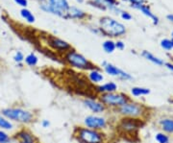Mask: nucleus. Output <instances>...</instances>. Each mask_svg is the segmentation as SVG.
<instances>
[{"mask_svg":"<svg viewBox=\"0 0 173 143\" xmlns=\"http://www.w3.org/2000/svg\"><path fill=\"white\" fill-rule=\"evenodd\" d=\"M73 137L79 143H105V133L88 127H75Z\"/></svg>","mask_w":173,"mask_h":143,"instance_id":"1","label":"nucleus"},{"mask_svg":"<svg viewBox=\"0 0 173 143\" xmlns=\"http://www.w3.org/2000/svg\"><path fill=\"white\" fill-rule=\"evenodd\" d=\"M148 108L145 107L143 104L137 103L130 101L123 106H121L118 109H116V111L122 116V117H131V118H140L144 119L145 115L148 112Z\"/></svg>","mask_w":173,"mask_h":143,"instance_id":"2","label":"nucleus"},{"mask_svg":"<svg viewBox=\"0 0 173 143\" xmlns=\"http://www.w3.org/2000/svg\"><path fill=\"white\" fill-rule=\"evenodd\" d=\"M2 115L6 118L22 124H30L35 121L34 112L21 108H7L1 111Z\"/></svg>","mask_w":173,"mask_h":143,"instance_id":"3","label":"nucleus"},{"mask_svg":"<svg viewBox=\"0 0 173 143\" xmlns=\"http://www.w3.org/2000/svg\"><path fill=\"white\" fill-rule=\"evenodd\" d=\"M98 100L105 105L106 108L110 109H118L124 104H126L132 99L129 97V95L123 92H112V93H103L100 94L98 97Z\"/></svg>","mask_w":173,"mask_h":143,"instance_id":"4","label":"nucleus"},{"mask_svg":"<svg viewBox=\"0 0 173 143\" xmlns=\"http://www.w3.org/2000/svg\"><path fill=\"white\" fill-rule=\"evenodd\" d=\"M66 60L71 66L78 69H82V70H93V69H96L93 63H90L83 55L77 53L75 51H68L66 55Z\"/></svg>","mask_w":173,"mask_h":143,"instance_id":"5","label":"nucleus"},{"mask_svg":"<svg viewBox=\"0 0 173 143\" xmlns=\"http://www.w3.org/2000/svg\"><path fill=\"white\" fill-rule=\"evenodd\" d=\"M145 125L143 119L140 118H131V117H122L119 119L118 128L120 132L127 135H134L137 133L140 129Z\"/></svg>","mask_w":173,"mask_h":143,"instance_id":"6","label":"nucleus"},{"mask_svg":"<svg viewBox=\"0 0 173 143\" xmlns=\"http://www.w3.org/2000/svg\"><path fill=\"white\" fill-rule=\"evenodd\" d=\"M101 29L104 33L111 37H118L123 35L126 30L123 24L118 22L116 20L110 18V17H104L100 21Z\"/></svg>","mask_w":173,"mask_h":143,"instance_id":"7","label":"nucleus"},{"mask_svg":"<svg viewBox=\"0 0 173 143\" xmlns=\"http://www.w3.org/2000/svg\"><path fill=\"white\" fill-rule=\"evenodd\" d=\"M41 8L46 12L63 15L69 9L67 0H49V5H42Z\"/></svg>","mask_w":173,"mask_h":143,"instance_id":"8","label":"nucleus"},{"mask_svg":"<svg viewBox=\"0 0 173 143\" xmlns=\"http://www.w3.org/2000/svg\"><path fill=\"white\" fill-rule=\"evenodd\" d=\"M84 123L86 127L93 130H98L101 131L103 129H106L108 126V121L105 117L97 115H89L86 116L84 120Z\"/></svg>","mask_w":173,"mask_h":143,"instance_id":"9","label":"nucleus"},{"mask_svg":"<svg viewBox=\"0 0 173 143\" xmlns=\"http://www.w3.org/2000/svg\"><path fill=\"white\" fill-rule=\"evenodd\" d=\"M13 137H15L19 143H41L38 138L29 129L25 127L17 131Z\"/></svg>","mask_w":173,"mask_h":143,"instance_id":"10","label":"nucleus"},{"mask_svg":"<svg viewBox=\"0 0 173 143\" xmlns=\"http://www.w3.org/2000/svg\"><path fill=\"white\" fill-rule=\"evenodd\" d=\"M103 66H104V70L111 76H115V77H118L120 78L121 80H132V76L128 74L127 72L123 71L122 69H120L118 67H116L115 66H112L111 63H108L106 62L103 63Z\"/></svg>","mask_w":173,"mask_h":143,"instance_id":"11","label":"nucleus"},{"mask_svg":"<svg viewBox=\"0 0 173 143\" xmlns=\"http://www.w3.org/2000/svg\"><path fill=\"white\" fill-rule=\"evenodd\" d=\"M84 105L90 110L94 114H100V112L105 111L107 108L105 107L103 103H101L99 100H95L92 98H86L84 99Z\"/></svg>","mask_w":173,"mask_h":143,"instance_id":"12","label":"nucleus"},{"mask_svg":"<svg viewBox=\"0 0 173 143\" xmlns=\"http://www.w3.org/2000/svg\"><path fill=\"white\" fill-rule=\"evenodd\" d=\"M49 44L53 47L56 50H60V51H67L68 49L71 48L70 44H68L67 41L60 40V38H51L49 41Z\"/></svg>","mask_w":173,"mask_h":143,"instance_id":"13","label":"nucleus"},{"mask_svg":"<svg viewBox=\"0 0 173 143\" xmlns=\"http://www.w3.org/2000/svg\"><path fill=\"white\" fill-rule=\"evenodd\" d=\"M96 91L99 94L103 93H112V92H116L118 91V85L114 82H109V83H106L102 86H99L96 88Z\"/></svg>","mask_w":173,"mask_h":143,"instance_id":"14","label":"nucleus"},{"mask_svg":"<svg viewBox=\"0 0 173 143\" xmlns=\"http://www.w3.org/2000/svg\"><path fill=\"white\" fill-rule=\"evenodd\" d=\"M160 125L163 132L173 135V118H164L160 121Z\"/></svg>","mask_w":173,"mask_h":143,"instance_id":"15","label":"nucleus"},{"mask_svg":"<svg viewBox=\"0 0 173 143\" xmlns=\"http://www.w3.org/2000/svg\"><path fill=\"white\" fill-rule=\"evenodd\" d=\"M89 79L93 84H99L104 80V76L97 69H93V70H90L89 73Z\"/></svg>","mask_w":173,"mask_h":143,"instance_id":"16","label":"nucleus"},{"mask_svg":"<svg viewBox=\"0 0 173 143\" xmlns=\"http://www.w3.org/2000/svg\"><path fill=\"white\" fill-rule=\"evenodd\" d=\"M131 93L135 97L144 96V95H148L150 93V89L146 88H140V86H134L131 89Z\"/></svg>","mask_w":173,"mask_h":143,"instance_id":"17","label":"nucleus"},{"mask_svg":"<svg viewBox=\"0 0 173 143\" xmlns=\"http://www.w3.org/2000/svg\"><path fill=\"white\" fill-rule=\"evenodd\" d=\"M141 55H142V57H144L146 60H150V62H152L153 63L157 64V66H163V64L164 63L163 60L159 59V58H157V57H155L154 55H152V54H151L150 52H148V51H143V52H142V54H141Z\"/></svg>","mask_w":173,"mask_h":143,"instance_id":"18","label":"nucleus"},{"mask_svg":"<svg viewBox=\"0 0 173 143\" xmlns=\"http://www.w3.org/2000/svg\"><path fill=\"white\" fill-rule=\"evenodd\" d=\"M67 14L69 16L71 17H78V18H81V17H83L85 15V13L82 12L79 9H77L75 7H71L68 9V12Z\"/></svg>","mask_w":173,"mask_h":143,"instance_id":"19","label":"nucleus"},{"mask_svg":"<svg viewBox=\"0 0 173 143\" xmlns=\"http://www.w3.org/2000/svg\"><path fill=\"white\" fill-rule=\"evenodd\" d=\"M0 128L2 130H11L13 129V124L5 116L0 115Z\"/></svg>","mask_w":173,"mask_h":143,"instance_id":"20","label":"nucleus"},{"mask_svg":"<svg viewBox=\"0 0 173 143\" xmlns=\"http://www.w3.org/2000/svg\"><path fill=\"white\" fill-rule=\"evenodd\" d=\"M103 49L107 53H112L115 49V42H114L112 41H106L103 43Z\"/></svg>","mask_w":173,"mask_h":143,"instance_id":"21","label":"nucleus"},{"mask_svg":"<svg viewBox=\"0 0 173 143\" xmlns=\"http://www.w3.org/2000/svg\"><path fill=\"white\" fill-rule=\"evenodd\" d=\"M38 57L35 54L31 53V54H29L27 57L25 58V63L28 64L29 66H37V63H38Z\"/></svg>","mask_w":173,"mask_h":143,"instance_id":"22","label":"nucleus"},{"mask_svg":"<svg viewBox=\"0 0 173 143\" xmlns=\"http://www.w3.org/2000/svg\"><path fill=\"white\" fill-rule=\"evenodd\" d=\"M138 9H140V10H141V12L143 13V14L145 15H148L149 17H151L153 20H154V24H157L158 23V18L156 17L152 13L150 12V10L148 8H147L146 6H144V5H141V6H140Z\"/></svg>","mask_w":173,"mask_h":143,"instance_id":"23","label":"nucleus"},{"mask_svg":"<svg viewBox=\"0 0 173 143\" xmlns=\"http://www.w3.org/2000/svg\"><path fill=\"white\" fill-rule=\"evenodd\" d=\"M155 138L159 143H169V137L163 133H158Z\"/></svg>","mask_w":173,"mask_h":143,"instance_id":"24","label":"nucleus"},{"mask_svg":"<svg viewBox=\"0 0 173 143\" xmlns=\"http://www.w3.org/2000/svg\"><path fill=\"white\" fill-rule=\"evenodd\" d=\"M21 15H22L24 18L27 19L28 22H34L35 21V16L31 14V12L26 10V9H23V10L21 11Z\"/></svg>","mask_w":173,"mask_h":143,"instance_id":"25","label":"nucleus"},{"mask_svg":"<svg viewBox=\"0 0 173 143\" xmlns=\"http://www.w3.org/2000/svg\"><path fill=\"white\" fill-rule=\"evenodd\" d=\"M161 46L163 47V49H166V50H171L173 48V45H172V42L171 41L169 40H163L161 41Z\"/></svg>","mask_w":173,"mask_h":143,"instance_id":"26","label":"nucleus"},{"mask_svg":"<svg viewBox=\"0 0 173 143\" xmlns=\"http://www.w3.org/2000/svg\"><path fill=\"white\" fill-rule=\"evenodd\" d=\"M11 139V136L3 130H0V143H5Z\"/></svg>","mask_w":173,"mask_h":143,"instance_id":"27","label":"nucleus"},{"mask_svg":"<svg viewBox=\"0 0 173 143\" xmlns=\"http://www.w3.org/2000/svg\"><path fill=\"white\" fill-rule=\"evenodd\" d=\"M14 59H15V60L16 63H21L24 60V56H23L22 53H21V52H17V53L16 54V56L14 57Z\"/></svg>","mask_w":173,"mask_h":143,"instance_id":"28","label":"nucleus"},{"mask_svg":"<svg viewBox=\"0 0 173 143\" xmlns=\"http://www.w3.org/2000/svg\"><path fill=\"white\" fill-rule=\"evenodd\" d=\"M132 3V7H135V8H138L140 6L142 5V3L144 2V0H130Z\"/></svg>","mask_w":173,"mask_h":143,"instance_id":"29","label":"nucleus"},{"mask_svg":"<svg viewBox=\"0 0 173 143\" xmlns=\"http://www.w3.org/2000/svg\"><path fill=\"white\" fill-rule=\"evenodd\" d=\"M106 3H107V5L109 6L111 9H114L115 6V0H104Z\"/></svg>","mask_w":173,"mask_h":143,"instance_id":"30","label":"nucleus"},{"mask_svg":"<svg viewBox=\"0 0 173 143\" xmlns=\"http://www.w3.org/2000/svg\"><path fill=\"white\" fill-rule=\"evenodd\" d=\"M124 43L122 41H116L115 42V48H118L119 50H123L124 49Z\"/></svg>","mask_w":173,"mask_h":143,"instance_id":"31","label":"nucleus"},{"mask_svg":"<svg viewBox=\"0 0 173 143\" xmlns=\"http://www.w3.org/2000/svg\"><path fill=\"white\" fill-rule=\"evenodd\" d=\"M15 1L18 4V5L22 6V7H26L27 6V0H15Z\"/></svg>","mask_w":173,"mask_h":143,"instance_id":"32","label":"nucleus"},{"mask_svg":"<svg viewBox=\"0 0 173 143\" xmlns=\"http://www.w3.org/2000/svg\"><path fill=\"white\" fill-rule=\"evenodd\" d=\"M121 16H122V18H124L125 20H130L132 18V15L130 14H128V13H122Z\"/></svg>","mask_w":173,"mask_h":143,"instance_id":"33","label":"nucleus"},{"mask_svg":"<svg viewBox=\"0 0 173 143\" xmlns=\"http://www.w3.org/2000/svg\"><path fill=\"white\" fill-rule=\"evenodd\" d=\"M41 126H42L43 128H48V127L50 126V122H49L48 120H46V119L42 120V121H41Z\"/></svg>","mask_w":173,"mask_h":143,"instance_id":"34","label":"nucleus"},{"mask_svg":"<svg viewBox=\"0 0 173 143\" xmlns=\"http://www.w3.org/2000/svg\"><path fill=\"white\" fill-rule=\"evenodd\" d=\"M166 66L168 69H170L171 71H173V64L172 63H166Z\"/></svg>","mask_w":173,"mask_h":143,"instance_id":"35","label":"nucleus"},{"mask_svg":"<svg viewBox=\"0 0 173 143\" xmlns=\"http://www.w3.org/2000/svg\"><path fill=\"white\" fill-rule=\"evenodd\" d=\"M167 18L169 19V20H171V21H173V15H168Z\"/></svg>","mask_w":173,"mask_h":143,"instance_id":"36","label":"nucleus"},{"mask_svg":"<svg viewBox=\"0 0 173 143\" xmlns=\"http://www.w3.org/2000/svg\"><path fill=\"white\" fill-rule=\"evenodd\" d=\"M171 42H172V45H173V38H172V40H171Z\"/></svg>","mask_w":173,"mask_h":143,"instance_id":"37","label":"nucleus"},{"mask_svg":"<svg viewBox=\"0 0 173 143\" xmlns=\"http://www.w3.org/2000/svg\"><path fill=\"white\" fill-rule=\"evenodd\" d=\"M78 1H80V2H82V0H78Z\"/></svg>","mask_w":173,"mask_h":143,"instance_id":"38","label":"nucleus"},{"mask_svg":"<svg viewBox=\"0 0 173 143\" xmlns=\"http://www.w3.org/2000/svg\"><path fill=\"white\" fill-rule=\"evenodd\" d=\"M172 38H173V32H172Z\"/></svg>","mask_w":173,"mask_h":143,"instance_id":"39","label":"nucleus"}]
</instances>
